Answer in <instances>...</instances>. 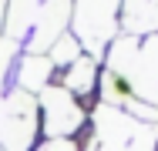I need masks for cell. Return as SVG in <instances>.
Wrapping results in <instances>:
<instances>
[{
  "label": "cell",
  "mask_w": 158,
  "mask_h": 151,
  "mask_svg": "<svg viewBox=\"0 0 158 151\" xmlns=\"http://www.w3.org/2000/svg\"><path fill=\"white\" fill-rule=\"evenodd\" d=\"M118 3L121 0H77L74 30L88 51L98 54L101 47H108V37L114 30V17H118Z\"/></svg>",
  "instance_id": "cell-1"
},
{
  "label": "cell",
  "mask_w": 158,
  "mask_h": 151,
  "mask_svg": "<svg viewBox=\"0 0 158 151\" xmlns=\"http://www.w3.org/2000/svg\"><path fill=\"white\" fill-rule=\"evenodd\" d=\"M40 104H44V131L51 138H64V134H74L84 121L81 111V101L64 88H44L40 94Z\"/></svg>",
  "instance_id": "cell-2"
},
{
  "label": "cell",
  "mask_w": 158,
  "mask_h": 151,
  "mask_svg": "<svg viewBox=\"0 0 158 151\" xmlns=\"http://www.w3.org/2000/svg\"><path fill=\"white\" fill-rule=\"evenodd\" d=\"M101 97H104L108 108H131L135 101H141V97L135 94V88L125 81V74H118V71H111V67L101 71Z\"/></svg>",
  "instance_id": "cell-3"
},
{
  "label": "cell",
  "mask_w": 158,
  "mask_h": 151,
  "mask_svg": "<svg viewBox=\"0 0 158 151\" xmlns=\"http://www.w3.org/2000/svg\"><path fill=\"white\" fill-rule=\"evenodd\" d=\"M98 81V67L91 57H77L74 64H67V74H64V91H71L74 97L77 94H88Z\"/></svg>",
  "instance_id": "cell-4"
},
{
  "label": "cell",
  "mask_w": 158,
  "mask_h": 151,
  "mask_svg": "<svg viewBox=\"0 0 158 151\" xmlns=\"http://www.w3.org/2000/svg\"><path fill=\"white\" fill-rule=\"evenodd\" d=\"M128 30L135 34H148L158 27V0H128Z\"/></svg>",
  "instance_id": "cell-5"
}]
</instances>
